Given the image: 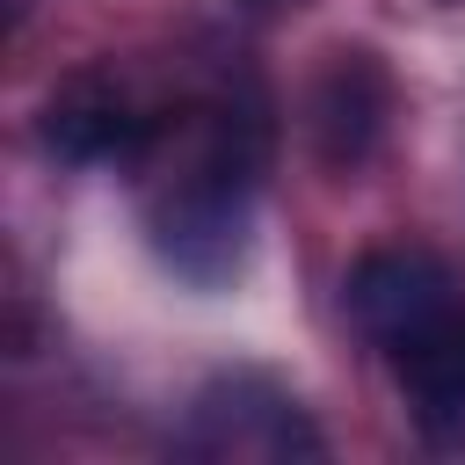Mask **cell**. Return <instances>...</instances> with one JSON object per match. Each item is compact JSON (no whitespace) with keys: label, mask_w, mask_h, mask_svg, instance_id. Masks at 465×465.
I'll list each match as a JSON object with an SVG mask.
<instances>
[{"label":"cell","mask_w":465,"mask_h":465,"mask_svg":"<svg viewBox=\"0 0 465 465\" xmlns=\"http://www.w3.org/2000/svg\"><path fill=\"white\" fill-rule=\"evenodd\" d=\"M36 131H44V145H51L58 160H73V167L145 153V116H131V102H124L109 80H94V73L65 80V87L44 102V124H36Z\"/></svg>","instance_id":"277c9868"},{"label":"cell","mask_w":465,"mask_h":465,"mask_svg":"<svg viewBox=\"0 0 465 465\" xmlns=\"http://www.w3.org/2000/svg\"><path fill=\"white\" fill-rule=\"evenodd\" d=\"M392 371L429 421H465V305H443L429 327L392 341Z\"/></svg>","instance_id":"5b68a950"},{"label":"cell","mask_w":465,"mask_h":465,"mask_svg":"<svg viewBox=\"0 0 465 465\" xmlns=\"http://www.w3.org/2000/svg\"><path fill=\"white\" fill-rule=\"evenodd\" d=\"M385 116H392V80L371 51H334L312 80V102H305V124H312V153L327 167H363L385 138Z\"/></svg>","instance_id":"6da1fadb"},{"label":"cell","mask_w":465,"mask_h":465,"mask_svg":"<svg viewBox=\"0 0 465 465\" xmlns=\"http://www.w3.org/2000/svg\"><path fill=\"white\" fill-rule=\"evenodd\" d=\"M196 443L203 450H232V458L240 450L247 458H320L312 421L269 378H218L196 400Z\"/></svg>","instance_id":"3957f363"},{"label":"cell","mask_w":465,"mask_h":465,"mask_svg":"<svg viewBox=\"0 0 465 465\" xmlns=\"http://www.w3.org/2000/svg\"><path fill=\"white\" fill-rule=\"evenodd\" d=\"M443 305H458V291H450V269L436 262V254H421V247H378V254H363L356 269H349V312H356V327L371 334V341H407L414 327H429Z\"/></svg>","instance_id":"7a4b0ae2"}]
</instances>
